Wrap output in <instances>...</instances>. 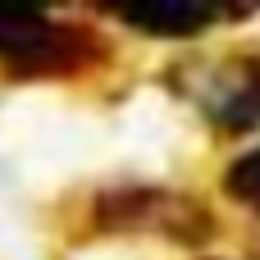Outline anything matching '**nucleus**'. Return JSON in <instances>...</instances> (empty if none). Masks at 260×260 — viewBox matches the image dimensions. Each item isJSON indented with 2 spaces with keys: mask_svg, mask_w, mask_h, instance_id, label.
<instances>
[{
  "mask_svg": "<svg viewBox=\"0 0 260 260\" xmlns=\"http://www.w3.org/2000/svg\"><path fill=\"white\" fill-rule=\"evenodd\" d=\"M96 32L41 9L0 5V64L18 78H64L96 64Z\"/></svg>",
  "mask_w": 260,
  "mask_h": 260,
  "instance_id": "obj_1",
  "label": "nucleus"
},
{
  "mask_svg": "<svg viewBox=\"0 0 260 260\" xmlns=\"http://www.w3.org/2000/svg\"><path fill=\"white\" fill-rule=\"evenodd\" d=\"M206 114L224 133H247L260 123V59H238L219 91L206 101Z\"/></svg>",
  "mask_w": 260,
  "mask_h": 260,
  "instance_id": "obj_2",
  "label": "nucleus"
},
{
  "mask_svg": "<svg viewBox=\"0 0 260 260\" xmlns=\"http://www.w3.org/2000/svg\"><path fill=\"white\" fill-rule=\"evenodd\" d=\"M114 14L128 27H142L151 37H192V32H201L219 18V9L192 5V0H146V5H123Z\"/></svg>",
  "mask_w": 260,
  "mask_h": 260,
  "instance_id": "obj_3",
  "label": "nucleus"
},
{
  "mask_svg": "<svg viewBox=\"0 0 260 260\" xmlns=\"http://www.w3.org/2000/svg\"><path fill=\"white\" fill-rule=\"evenodd\" d=\"M224 192H229L233 201H242V206L260 210V146L242 151V155L224 169Z\"/></svg>",
  "mask_w": 260,
  "mask_h": 260,
  "instance_id": "obj_4",
  "label": "nucleus"
}]
</instances>
